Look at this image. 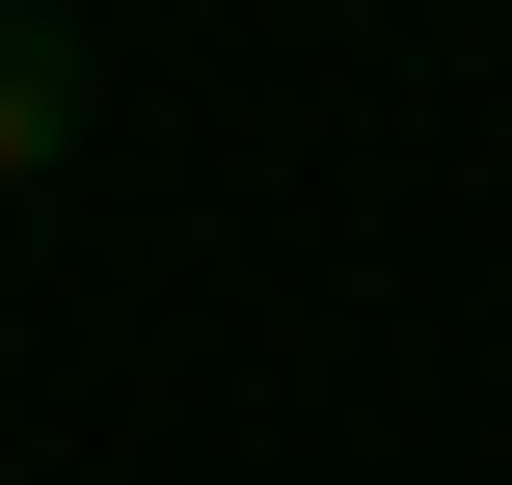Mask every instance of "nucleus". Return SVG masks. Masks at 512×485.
<instances>
[{
	"label": "nucleus",
	"mask_w": 512,
	"mask_h": 485,
	"mask_svg": "<svg viewBox=\"0 0 512 485\" xmlns=\"http://www.w3.org/2000/svg\"><path fill=\"white\" fill-rule=\"evenodd\" d=\"M54 135H81V54H54V27H27V0H0V189H27V162H54Z\"/></svg>",
	"instance_id": "obj_1"
}]
</instances>
